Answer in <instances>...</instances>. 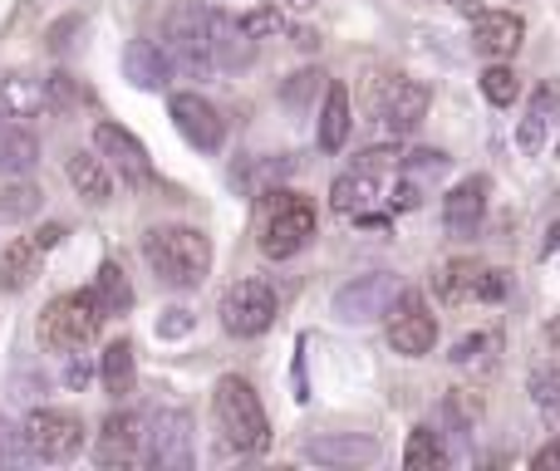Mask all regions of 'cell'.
I'll return each instance as SVG.
<instances>
[{
    "label": "cell",
    "mask_w": 560,
    "mask_h": 471,
    "mask_svg": "<svg viewBox=\"0 0 560 471\" xmlns=\"http://www.w3.org/2000/svg\"><path fill=\"white\" fill-rule=\"evenodd\" d=\"M65 384H69V388H84V384H89V364H69V368H65Z\"/></svg>",
    "instance_id": "46"
},
{
    "label": "cell",
    "mask_w": 560,
    "mask_h": 471,
    "mask_svg": "<svg viewBox=\"0 0 560 471\" xmlns=\"http://www.w3.org/2000/svg\"><path fill=\"white\" fill-rule=\"evenodd\" d=\"M173 55H167L163 45H153V39H133V45L124 49V74L133 79L138 89H163L167 79H173Z\"/></svg>",
    "instance_id": "22"
},
{
    "label": "cell",
    "mask_w": 560,
    "mask_h": 471,
    "mask_svg": "<svg viewBox=\"0 0 560 471\" xmlns=\"http://www.w3.org/2000/svg\"><path fill=\"white\" fill-rule=\"evenodd\" d=\"M457 5H467V0H457Z\"/></svg>",
    "instance_id": "50"
},
{
    "label": "cell",
    "mask_w": 560,
    "mask_h": 471,
    "mask_svg": "<svg viewBox=\"0 0 560 471\" xmlns=\"http://www.w3.org/2000/svg\"><path fill=\"white\" fill-rule=\"evenodd\" d=\"M5 118H10V108H5V98H0V123H5Z\"/></svg>",
    "instance_id": "49"
},
{
    "label": "cell",
    "mask_w": 560,
    "mask_h": 471,
    "mask_svg": "<svg viewBox=\"0 0 560 471\" xmlns=\"http://www.w3.org/2000/svg\"><path fill=\"white\" fill-rule=\"evenodd\" d=\"M443 417L467 433V427L482 423V398H477L472 388H453V393H447V403H443Z\"/></svg>",
    "instance_id": "34"
},
{
    "label": "cell",
    "mask_w": 560,
    "mask_h": 471,
    "mask_svg": "<svg viewBox=\"0 0 560 471\" xmlns=\"http://www.w3.org/2000/svg\"><path fill=\"white\" fill-rule=\"evenodd\" d=\"M133 384H138L133 344H128V339H114V344L104 349V393L124 398V393H133Z\"/></svg>",
    "instance_id": "29"
},
{
    "label": "cell",
    "mask_w": 560,
    "mask_h": 471,
    "mask_svg": "<svg viewBox=\"0 0 560 471\" xmlns=\"http://www.w3.org/2000/svg\"><path fill=\"white\" fill-rule=\"evenodd\" d=\"M242 30L252 39H271V35H280L285 30V15H280L276 5H261V10H252V15H242Z\"/></svg>",
    "instance_id": "37"
},
{
    "label": "cell",
    "mask_w": 560,
    "mask_h": 471,
    "mask_svg": "<svg viewBox=\"0 0 560 471\" xmlns=\"http://www.w3.org/2000/svg\"><path fill=\"white\" fill-rule=\"evenodd\" d=\"M143 433H138V417L133 413H108L104 427L94 437V462L98 467H133L143 457Z\"/></svg>",
    "instance_id": "17"
},
{
    "label": "cell",
    "mask_w": 560,
    "mask_h": 471,
    "mask_svg": "<svg viewBox=\"0 0 560 471\" xmlns=\"http://www.w3.org/2000/svg\"><path fill=\"white\" fill-rule=\"evenodd\" d=\"M541 339H546V349H551V358H556V364H560V315L551 319V325H546L541 329Z\"/></svg>",
    "instance_id": "45"
},
{
    "label": "cell",
    "mask_w": 560,
    "mask_h": 471,
    "mask_svg": "<svg viewBox=\"0 0 560 471\" xmlns=\"http://www.w3.org/2000/svg\"><path fill=\"white\" fill-rule=\"evenodd\" d=\"M94 299H98V309H104V315H124V309L133 305V285H128V275H124V266H118V260H104V266H98Z\"/></svg>",
    "instance_id": "28"
},
{
    "label": "cell",
    "mask_w": 560,
    "mask_h": 471,
    "mask_svg": "<svg viewBox=\"0 0 560 471\" xmlns=\"http://www.w3.org/2000/svg\"><path fill=\"white\" fill-rule=\"evenodd\" d=\"M212 413H217V427H222V443L232 447V452L261 457L266 447H271V417H266L261 398H256V388L246 384L242 374L217 378Z\"/></svg>",
    "instance_id": "2"
},
{
    "label": "cell",
    "mask_w": 560,
    "mask_h": 471,
    "mask_svg": "<svg viewBox=\"0 0 560 471\" xmlns=\"http://www.w3.org/2000/svg\"><path fill=\"white\" fill-rule=\"evenodd\" d=\"M497 354H502V329H477V334H463L453 344V364L457 368H477V374H487V368H497Z\"/></svg>",
    "instance_id": "25"
},
{
    "label": "cell",
    "mask_w": 560,
    "mask_h": 471,
    "mask_svg": "<svg viewBox=\"0 0 560 471\" xmlns=\"http://www.w3.org/2000/svg\"><path fill=\"white\" fill-rule=\"evenodd\" d=\"M516 89H522V84H516V74H512V69L502 64V59H497V64H492V69H487V74H482V94L492 98L497 108L516 104Z\"/></svg>",
    "instance_id": "35"
},
{
    "label": "cell",
    "mask_w": 560,
    "mask_h": 471,
    "mask_svg": "<svg viewBox=\"0 0 560 471\" xmlns=\"http://www.w3.org/2000/svg\"><path fill=\"white\" fill-rule=\"evenodd\" d=\"M39 163V143L25 128H5L0 133V177H25Z\"/></svg>",
    "instance_id": "27"
},
{
    "label": "cell",
    "mask_w": 560,
    "mask_h": 471,
    "mask_svg": "<svg viewBox=\"0 0 560 471\" xmlns=\"http://www.w3.org/2000/svg\"><path fill=\"white\" fill-rule=\"evenodd\" d=\"M280 5H285V10H295V15H305V10H315L319 0H280Z\"/></svg>",
    "instance_id": "47"
},
{
    "label": "cell",
    "mask_w": 560,
    "mask_h": 471,
    "mask_svg": "<svg viewBox=\"0 0 560 471\" xmlns=\"http://www.w3.org/2000/svg\"><path fill=\"white\" fill-rule=\"evenodd\" d=\"M388 344H394V354H404V358H423L428 349L438 344V319L428 315L423 295L404 290V299H398L394 315H388Z\"/></svg>",
    "instance_id": "13"
},
{
    "label": "cell",
    "mask_w": 560,
    "mask_h": 471,
    "mask_svg": "<svg viewBox=\"0 0 560 471\" xmlns=\"http://www.w3.org/2000/svg\"><path fill=\"white\" fill-rule=\"evenodd\" d=\"M398 299H404V280L388 275V270H374V275H359L339 290L335 315L345 319V325H374V319L394 315Z\"/></svg>",
    "instance_id": "9"
},
{
    "label": "cell",
    "mask_w": 560,
    "mask_h": 471,
    "mask_svg": "<svg viewBox=\"0 0 560 471\" xmlns=\"http://www.w3.org/2000/svg\"><path fill=\"white\" fill-rule=\"evenodd\" d=\"M276 319V295L266 280H236L222 295V329L232 339H256L266 334Z\"/></svg>",
    "instance_id": "11"
},
{
    "label": "cell",
    "mask_w": 560,
    "mask_h": 471,
    "mask_svg": "<svg viewBox=\"0 0 560 471\" xmlns=\"http://www.w3.org/2000/svg\"><path fill=\"white\" fill-rule=\"evenodd\" d=\"M79 25H84V20H79V15L59 20V25H55V30H49V49H55V55H65V49H69V45H74V39H69V35H74V30H79Z\"/></svg>",
    "instance_id": "43"
},
{
    "label": "cell",
    "mask_w": 560,
    "mask_h": 471,
    "mask_svg": "<svg viewBox=\"0 0 560 471\" xmlns=\"http://www.w3.org/2000/svg\"><path fill=\"white\" fill-rule=\"evenodd\" d=\"M532 467H536V471H560V437H556L551 447H541V452L532 457Z\"/></svg>",
    "instance_id": "44"
},
{
    "label": "cell",
    "mask_w": 560,
    "mask_h": 471,
    "mask_svg": "<svg viewBox=\"0 0 560 471\" xmlns=\"http://www.w3.org/2000/svg\"><path fill=\"white\" fill-rule=\"evenodd\" d=\"M104 309H98L94 290H79V295H59L45 305V315H39V339H45V349H55V354H74V349L94 344L98 325H104Z\"/></svg>",
    "instance_id": "4"
},
{
    "label": "cell",
    "mask_w": 560,
    "mask_h": 471,
    "mask_svg": "<svg viewBox=\"0 0 560 471\" xmlns=\"http://www.w3.org/2000/svg\"><path fill=\"white\" fill-rule=\"evenodd\" d=\"M404 157L408 153H398V148H369L354 167H364V173H404Z\"/></svg>",
    "instance_id": "38"
},
{
    "label": "cell",
    "mask_w": 560,
    "mask_h": 471,
    "mask_svg": "<svg viewBox=\"0 0 560 471\" xmlns=\"http://www.w3.org/2000/svg\"><path fill=\"white\" fill-rule=\"evenodd\" d=\"M0 98H5L10 118H25V114H35V108H49L45 84H30V79H5V89H0Z\"/></svg>",
    "instance_id": "32"
},
{
    "label": "cell",
    "mask_w": 560,
    "mask_h": 471,
    "mask_svg": "<svg viewBox=\"0 0 560 471\" xmlns=\"http://www.w3.org/2000/svg\"><path fill=\"white\" fill-rule=\"evenodd\" d=\"M192 325H197L192 309H183V305L163 309V315H158V339H187V334H192Z\"/></svg>",
    "instance_id": "39"
},
{
    "label": "cell",
    "mask_w": 560,
    "mask_h": 471,
    "mask_svg": "<svg viewBox=\"0 0 560 471\" xmlns=\"http://www.w3.org/2000/svg\"><path fill=\"white\" fill-rule=\"evenodd\" d=\"M35 212H39V187H30V182L0 187V222H25Z\"/></svg>",
    "instance_id": "33"
},
{
    "label": "cell",
    "mask_w": 560,
    "mask_h": 471,
    "mask_svg": "<svg viewBox=\"0 0 560 471\" xmlns=\"http://www.w3.org/2000/svg\"><path fill=\"white\" fill-rule=\"evenodd\" d=\"M143 260L167 290H197L212 270V240L197 226H153L143 236Z\"/></svg>",
    "instance_id": "1"
},
{
    "label": "cell",
    "mask_w": 560,
    "mask_h": 471,
    "mask_svg": "<svg viewBox=\"0 0 560 471\" xmlns=\"http://www.w3.org/2000/svg\"><path fill=\"white\" fill-rule=\"evenodd\" d=\"M556 250H560V222L546 232V256H556Z\"/></svg>",
    "instance_id": "48"
},
{
    "label": "cell",
    "mask_w": 560,
    "mask_h": 471,
    "mask_svg": "<svg viewBox=\"0 0 560 471\" xmlns=\"http://www.w3.org/2000/svg\"><path fill=\"white\" fill-rule=\"evenodd\" d=\"M404 173H423V177L447 173V153H408L404 157Z\"/></svg>",
    "instance_id": "41"
},
{
    "label": "cell",
    "mask_w": 560,
    "mask_h": 471,
    "mask_svg": "<svg viewBox=\"0 0 560 471\" xmlns=\"http://www.w3.org/2000/svg\"><path fill=\"white\" fill-rule=\"evenodd\" d=\"M212 55H217V69H222V74H236V69H246L256 59V39L242 30V20L212 10Z\"/></svg>",
    "instance_id": "20"
},
{
    "label": "cell",
    "mask_w": 560,
    "mask_h": 471,
    "mask_svg": "<svg viewBox=\"0 0 560 471\" xmlns=\"http://www.w3.org/2000/svg\"><path fill=\"white\" fill-rule=\"evenodd\" d=\"M532 393H536V403H541L546 423L560 427V378L556 374H536L532 378Z\"/></svg>",
    "instance_id": "36"
},
{
    "label": "cell",
    "mask_w": 560,
    "mask_h": 471,
    "mask_svg": "<svg viewBox=\"0 0 560 471\" xmlns=\"http://www.w3.org/2000/svg\"><path fill=\"white\" fill-rule=\"evenodd\" d=\"M310 236H315V207L300 192L271 187L261 197V250L271 260H290L310 246Z\"/></svg>",
    "instance_id": "3"
},
{
    "label": "cell",
    "mask_w": 560,
    "mask_h": 471,
    "mask_svg": "<svg viewBox=\"0 0 560 471\" xmlns=\"http://www.w3.org/2000/svg\"><path fill=\"white\" fill-rule=\"evenodd\" d=\"M173 123H177V133L192 148H202V153H217L226 138L222 114H217L202 94H173Z\"/></svg>",
    "instance_id": "14"
},
{
    "label": "cell",
    "mask_w": 560,
    "mask_h": 471,
    "mask_svg": "<svg viewBox=\"0 0 560 471\" xmlns=\"http://www.w3.org/2000/svg\"><path fill=\"white\" fill-rule=\"evenodd\" d=\"M65 173H69V187H74L79 197H84L89 207H104L108 197H114V177H108V167H104V157H98V148L94 153H74L65 163Z\"/></svg>",
    "instance_id": "23"
},
{
    "label": "cell",
    "mask_w": 560,
    "mask_h": 471,
    "mask_svg": "<svg viewBox=\"0 0 560 471\" xmlns=\"http://www.w3.org/2000/svg\"><path fill=\"white\" fill-rule=\"evenodd\" d=\"M443 462H447L443 437H438L433 427H413V437H408V447H404V467L408 471H438Z\"/></svg>",
    "instance_id": "30"
},
{
    "label": "cell",
    "mask_w": 560,
    "mask_h": 471,
    "mask_svg": "<svg viewBox=\"0 0 560 471\" xmlns=\"http://www.w3.org/2000/svg\"><path fill=\"white\" fill-rule=\"evenodd\" d=\"M388 177L394 173H364V167H349V173L335 177V187H329V207H335L339 216H349V222L384 232L388 212H378V207H388Z\"/></svg>",
    "instance_id": "7"
},
{
    "label": "cell",
    "mask_w": 560,
    "mask_h": 471,
    "mask_svg": "<svg viewBox=\"0 0 560 471\" xmlns=\"http://www.w3.org/2000/svg\"><path fill=\"white\" fill-rule=\"evenodd\" d=\"M487 192H492L487 177H463V182L443 197V226L447 232L477 236V226H482V216H487Z\"/></svg>",
    "instance_id": "18"
},
{
    "label": "cell",
    "mask_w": 560,
    "mask_h": 471,
    "mask_svg": "<svg viewBox=\"0 0 560 471\" xmlns=\"http://www.w3.org/2000/svg\"><path fill=\"white\" fill-rule=\"evenodd\" d=\"M305 457L319 467H369L378 462V443L369 433H325V437H310Z\"/></svg>",
    "instance_id": "19"
},
{
    "label": "cell",
    "mask_w": 560,
    "mask_h": 471,
    "mask_svg": "<svg viewBox=\"0 0 560 471\" xmlns=\"http://www.w3.org/2000/svg\"><path fill=\"white\" fill-rule=\"evenodd\" d=\"M20 433H25V447L35 462H69L84 447V423L65 408H35Z\"/></svg>",
    "instance_id": "8"
},
{
    "label": "cell",
    "mask_w": 560,
    "mask_h": 471,
    "mask_svg": "<svg viewBox=\"0 0 560 471\" xmlns=\"http://www.w3.org/2000/svg\"><path fill=\"white\" fill-rule=\"evenodd\" d=\"M526 39V20L516 10H477L472 15V45L487 59H512Z\"/></svg>",
    "instance_id": "15"
},
{
    "label": "cell",
    "mask_w": 560,
    "mask_h": 471,
    "mask_svg": "<svg viewBox=\"0 0 560 471\" xmlns=\"http://www.w3.org/2000/svg\"><path fill=\"white\" fill-rule=\"evenodd\" d=\"M163 49L173 55V64L192 79H207L217 69L212 55V10L202 5H177L163 20Z\"/></svg>",
    "instance_id": "5"
},
{
    "label": "cell",
    "mask_w": 560,
    "mask_h": 471,
    "mask_svg": "<svg viewBox=\"0 0 560 471\" xmlns=\"http://www.w3.org/2000/svg\"><path fill=\"white\" fill-rule=\"evenodd\" d=\"M30 447H25V433H15V427L0 417V462H20Z\"/></svg>",
    "instance_id": "42"
},
{
    "label": "cell",
    "mask_w": 560,
    "mask_h": 471,
    "mask_svg": "<svg viewBox=\"0 0 560 471\" xmlns=\"http://www.w3.org/2000/svg\"><path fill=\"white\" fill-rule=\"evenodd\" d=\"M560 104V89L556 84H546L541 94H536V104H532V114L522 118V128H516V148H522L526 157H536L546 148V123H551V108Z\"/></svg>",
    "instance_id": "26"
},
{
    "label": "cell",
    "mask_w": 560,
    "mask_h": 471,
    "mask_svg": "<svg viewBox=\"0 0 560 471\" xmlns=\"http://www.w3.org/2000/svg\"><path fill=\"white\" fill-rule=\"evenodd\" d=\"M45 98H49V108H55V114H79V108L89 104V89L79 84L74 74H49L45 79Z\"/></svg>",
    "instance_id": "31"
},
{
    "label": "cell",
    "mask_w": 560,
    "mask_h": 471,
    "mask_svg": "<svg viewBox=\"0 0 560 471\" xmlns=\"http://www.w3.org/2000/svg\"><path fill=\"white\" fill-rule=\"evenodd\" d=\"M428 84H418V79H394V84L384 89V98H378V118H384L388 133H413L418 123L428 118Z\"/></svg>",
    "instance_id": "16"
},
{
    "label": "cell",
    "mask_w": 560,
    "mask_h": 471,
    "mask_svg": "<svg viewBox=\"0 0 560 471\" xmlns=\"http://www.w3.org/2000/svg\"><path fill=\"white\" fill-rule=\"evenodd\" d=\"M349 128H354V114H349V89L329 84L325 89V108H319V148L325 153H339L349 143Z\"/></svg>",
    "instance_id": "24"
},
{
    "label": "cell",
    "mask_w": 560,
    "mask_h": 471,
    "mask_svg": "<svg viewBox=\"0 0 560 471\" xmlns=\"http://www.w3.org/2000/svg\"><path fill=\"white\" fill-rule=\"evenodd\" d=\"M94 148H98V157H104L108 167H114L118 177H124L128 187H153L158 182V167H153V157H148V148L138 143L128 128H118V123H98L94 128Z\"/></svg>",
    "instance_id": "12"
},
{
    "label": "cell",
    "mask_w": 560,
    "mask_h": 471,
    "mask_svg": "<svg viewBox=\"0 0 560 471\" xmlns=\"http://www.w3.org/2000/svg\"><path fill=\"white\" fill-rule=\"evenodd\" d=\"M438 295L447 299V305H497V299H506V290H512V280H506V270L487 266V260H472V256H457L447 260L443 270H438Z\"/></svg>",
    "instance_id": "6"
},
{
    "label": "cell",
    "mask_w": 560,
    "mask_h": 471,
    "mask_svg": "<svg viewBox=\"0 0 560 471\" xmlns=\"http://www.w3.org/2000/svg\"><path fill=\"white\" fill-rule=\"evenodd\" d=\"M319 79H325V74H315V69H300V74L290 79L285 89H280V98H285V104H305V98L319 89Z\"/></svg>",
    "instance_id": "40"
},
{
    "label": "cell",
    "mask_w": 560,
    "mask_h": 471,
    "mask_svg": "<svg viewBox=\"0 0 560 471\" xmlns=\"http://www.w3.org/2000/svg\"><path fill=\"white\" fill-rule=\"evenodd\" d=\"M39 260H45V246H39L35 236L10 240V246L0 250V290H5V295L30 290L35 285V275H39Z\"/></svg>",
    "instance_id": "21"
},
{
    "label": "cell",
    "mask_w": 560,
    "mask_h": 471,
    "mask_svg": "<svg viewBox=\"0 0 560 471\" xmlns=\"http://www.w3.org/2000/svg\"><path fill=\"white\" fill-rule=\"evenodd\" d=\"M143 462L158 471H187L192 467V417L183 408H163L153 413L143 433Z\"/></svg>",
    "instance_id": "10"
}]
</instances>
